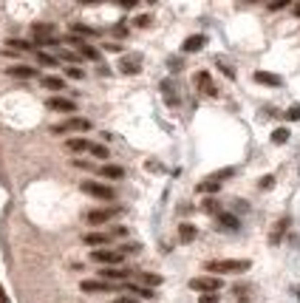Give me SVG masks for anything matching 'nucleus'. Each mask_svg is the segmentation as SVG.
<instances>
[{
	"label": "nucleus",
	"instance_id": "nucleus-36",
	"mask_svg": "<svg viewBox=\"0 0 300 303\" xmlns=\"http://www.w3.org/2000/svg\"><path fill=\"white\" fill-rule=\"evenodd\" d=\"M167 66H170V71H182V60H179V57H170Z\"/></svg>",
	"mask_w": 300,
	"mask_h": 303
},
{
	"label": "nucleus",
	"instance_id": "nucleus-10",
	"mask_svg": "<svg viewBox=\"0 0 300 303\" xmlns=\"http://www.w3.org/2000/svg\"><path fill=\"white\" fill-rule=\"evenodd\" d=\"M204 46H207V37H204V34H190V37L184 40L182 49H184V54H193V51H201Z\"/></svg>",
	"mask_w": 300,
	"mask_h": 303
},
{
	"label": "nucleus",
	"instance_id": "nucleus-24",
	"mask_svg": "<svg viewBox=\"0 0 300 303\" xmlns=\"http://www.w3.org/2000/svg\"><path fill=\"white\" fill-rule=\"evenodd\" d=\"M128 292L131 295H136V298H153V289H148V286H133V284H128Z\"/></svg>",
	"mask_w": 300,
	"mask_h": 303
},
{
	"label": "nucleus",
	"instance_id": "nucleus-40",
	"mask_svg": "<svg viewBox=\"0 0 300 303\" xmlns=\"http://www.w3.org/2000/svg\"><path fill=\"white\" fill-rule=\"evenodd\" d=\"M136 26H139V29H145V26H150V17H148V15L136 17Z\"/></svg>",
	"mask_w": 300,
	"mask_h": 303
},
{
	"label": "nucleus",
	"instance_id": "nucleus-9",
	"mask_svg": "<svg viewBox=\"0 0 300 303\" xmlns=\"http://www.w3.org/2000/svg\"><path fill=\"white\" fill-rule=\"evenodd\" d=\"M119 68H122V74H139L142 71V54H125Z\"/></svg>",
	"mask_w": 300,
	"mask_h": 303
},
{
	"label": "nucleus",
	"instance_id": "nucleus-33",
	"mask_svg": "<svg viewBox=\"0 0 300 303\" xmlns=\"http://www.w3.org/2000/svg\"><path fill=\"white\" fill-rule=\"evenodd\" d=\"M88 151L94 153V156H97V159H108V151H105V148H102V145H91V148H88Z\"/></svg>",
	"mask_w": 300,
	"mask_h": 303
},
{
	"label": "nucleus",
	"instance_id": "nucleus-41",
	"mask_svg": "<svg viewBox=\"0 0 300 303\" xmlns=\"http://www.w3.org/2000/svg\"><path fill=\"white\" fill-rule=\"evenodd\" d=\"M74 165H77V168H85V170H94V165H91V162H85V159H77Z\"/></svg>",
	"mask_w": 300,
	"mask_h": 303
},
{
	"label": "nucleus",
	"instance_id": "nucleus-31",
	"mask_svg": "<svg viewBox=\"0 0 300 303\" xmlns=\"http://www.w3.org/2000/svg\"><path fill=\"white\" fill-rule=\"evenodd\" d=\"M216 66L221 68V71H224V74H227V77H230V80H235V68L230 66V63H224V60H216Z\"/></svg>",
	"mask_w": 300,
	"mask_h": 303
},
{
	"label": "nucleus",
	"instance_id": "nucleus-19",
	"mask_svg": "<svg viewBox=\"0 0 300 303\" xmlns=\"http://www.w3.org/2000/svg\"><path fill=\"white\" fill-rule=\"evenodd\" d=\"M77 51H80V57H85V60H100V51L94 49V46H88L85 40L77 43Z\"/></svg>",
	"mask_w": 300,
	"mask_h": 303
},
{
	"label": "nucleus",
	"instance_id": "nucleus-16",
	"mask_svg": "<svg viewBox=\"0 0 300 303\" xmlns=\"http://www.w3.org/2000/svg\"><path fill=\"white\" fill-rule=\"evenodd\" d=\"M6 71H9L12 77H17V80H32L34 74H37V71L29 68V66H12V68H6Z\"/></svg>",
	"mask_w": 300,
	"mask_h": 303
},
{
	"label": "nucleus",
	"instance_id": "nucleus-6",
	"mask_svg": "<svg viewBox=\"0 0 300 303\" xmlns=\"http://www.w3.org/2000/svg\"><path fill=\"white\" fill-rule=\"evenodd\" d=\"M80 190H83L85 196H94V199H100V202H114V187L108 185H100V182H83L80 185Z\"/></svg>",
	"mask_w": 300,
	"mask_h": 303
},
{
	"label": "nucleus",
	"instance_id": "nucleus-34",
	"mask_svg": "<svg viewBox=\"0 0 300 303\" xmlns=\"http://www.w3.org/2000/svg\"><path fill=\"white\" fill-rule=\"evenodd\" d=\"M57 51H60V60H68V63H74V60H77V54H74V51L60 49V46H57Z\"/></svg>",
	"mask_w": 300,
	"mask_h": 303
},
{
	"label": "nucleus",
	"instance_id": "nucleus-7",
	"mask_svg": "<svg viewBox=\"0 0 300 303\" xmlns=\"http://www.w3.org/2000/svg\"><path fill=\"white\" fill-rule=\"evenodd\" d=\"M91 258L97 261V264H105V267H114V264H119L125 255L119 252V250H94L91 252Z\"/></svg>",
	"mask_w": 300,
	"mask_h": 303
},
{
	"label": "nucleus",
	"instance_id": "nucleus-37",
	"mask_svg": "<svg viewBox=\"0 0 300 303\" xmlns=\"http://www.w3.org/2000/svg\"><path fill=\"white\" fill-rule=\"evenodd\" d=\"M216 199H207V202H204V207H201V210H204V213H216Z\"/></svg>",
	"mask_w": 300,
	"mask_h": 303
},
{
	"label": "nucleus",
	"instance_id": "nucleus-20",
	"mask_svg": "<svg viewBox=\"0 0 300 303\" xmlns=\"http://www.w3.org/2000/svg\"><path fill=\"white\" fill-rule=\"evenodd\" d=\"M43 88H49V91H68L63 77H43Z\"/></svg>",
	"mask_w": 300,
	"mask_h": 303
},
{
	"label": "nucleus",
	"instance_id": "nucleus-45",
	"mask_svg": "<svg viewBox=\"0 0 300 303\" xmlns=\"http://www.w3.org/2000/svg\"><path fill=\"white\" fill-rule=\"evenodd\" d=\"M111 303H136V298H128L125 295V298H117V301H111Z\"/></svg>",
	"mask_w": 300,
	"mask_h": 303
},
{
	"label": "nucleus",
	"instance_id": "nucleus-1",
	"mask_svg": "<svg viewBox=\"0 0 300 303\" xmlns=\"http://www.w3.org/2000/svg\"><path fill=\"white\" fill-rule=\"evenodd\" d=\"M252 267V261L247 258H224V261H207L204 269L207 272H218V275H238V272H247Z\"/></svg>",
	"mask_w": 300,
	"mask_h": 303
},
{
	"label": "nucleus",
	"instance_id": "nucleus-12",
	"mask_svg": "<svg viewBox=\"0 0 300 303\" xmlns=\"http://www.w3.org/2000/svg\"><path fill=\"white\" fill-rule=\"evenodd\" d=\"M100 278L102 281H125V278H131V269H111V267H105V269L100 272Z\"/></svg>",
	"mask_w": 300,
	"mask_h": 303
},
{
	"label": "nucleus",
	"instance_id": "nucleus-28",
	"mask_svg": "<svg viewBox=\"0 0 300 303\" xmlns=\"http://www.w3.org/2000/svg\"><path fill=\"white\" fill-rule=\"evenodd\" d=\"M142 281L148 284V289H153V286H159V284H162V275H150V272H145V275H142Z\"/></svg>",
	"mask_w": 300,
	"mask_h": 303
},
{
	"label": "nucleus",
	"instance_id": "nucleus-13",
	"mask_svg": "<svg viewBox=\"0 0 300 303\" xmlns=\"http://www.w3.org/2000/svg\"><path fill=\"white\" fill-rule=\"evenodd\" d=\"M255 83L272 85V88H281V77H278V74H269V71H255Z\"/></svg>",
	"mask_w": 300,
	"mask_h": 303
},
{
	"label": "nucleus",
	"instance_id": "nucleus-38",
	"mask_svg": "<svg viewBox=\"0 0 300 303\" xmlns=\"http://www.w3.org/2000/svg\"><path fill=\"white\" fill-rule=\"evenodd\" d=\"M286 117L292 119V122H298V119H300V108H298V105H295V108H289V111H286Z\"/></svg>",
	"mask_w": 300,
	"mask_h": 303
},
{
	"label": "nucleus",
	"instance_id": "nucleus-43",
	"mask_svg": "<svg viewBox=\"0 0 300 303\" xmlns=\"http://www.w3.org/2000/svg\"><path fill=\"white\" fill-rule=\"evenodd\" d=\"M235 204V210H238V213H247V210H250V207H247V202H233Z\"/></svg>",
	"mask_w": 300,
	"mask_h": 303
},
{
	"label": "nucleus",
	"instance_id": "nucleus-42",
	"mask_svg": "<svg viewBox=\"0 0 300 303\" xmlns=\"http://www.w3.org/2000/svg\"><path fill=\"white\" fill-rule=\"evenodd\" d=\"M114 34H117V37H125V34H128V26H122V23H119L117 29H114Z\"/></svg>",
	"mask_w": 300,
	"mask_h": 303
},
{
	"label": "nucleus",
	"instance_id": "nucleus-17",
	"mask_svg": "<svg viewBox=\"0 0 300 303\" xmlns=\"http://www.w3.org/2000/svg\"><path fill=\"white\" fill-rule=\"evenodd\" d=\"M66 148L71 153H83V151H88V148H91V142H88V139H83V136H77V139H68Z\"/></svg>",
	"mask_w": 300,
	"mask_h": 303
},
{
	"label": "nucleus",
	"instance_id": "nucleus-27",
	"mask_svg": "<svg viewBox=\"0 0 300 303\" xmlns=\"http://www.w3.org/2000/svg\"><path fill=\"white\" fill-rule=\"evenodd\" d=\"M272 142H275V145H286V142H289V128H278V131L272 134Z\"/></svg>",
	"mask_w": 300,
	"mask_h": 303
},
{
	"label": "nucleus",
	"instance_id": "nucleus-26",
	"mask_svg": "<svg viewBox=\"0 0 300 303\" xmlns=\"http://www.w3.org/2000/svg\"><path fill=\"white\" fill-rule=\"evenodd\" d=\"M6 46H9V49H6L9 54H12V51H29V49H32V46H29L26 40H9Z\"/></svg>",
	"mask_w": 300,
	"mask_h": 303
},
{
	"label": "nucleus",
	"instance_id": "nucleus-8",
	"mask_svg": "<svg viewBox=\"0 0 300 303\" xmlns=\"http://www.w3.org/2000/svg\"><path fill=\"white\" fill-rule=\"evenodd\" d=\"M46 105H49L51 111H60V114H74L77 111V102L68 100V97H51Z\"/></svg>",
	"mask_w": 300,
	"mask_h": 303
},
{
	"label": "nucleus",
	"instance_id": "nucleus-5",
	"mask_svg": "<svg viewBox=\"0 0 300 303\" xmlns=\"http://www.w3.org/2000/svg\"><path fill=\"white\" fill-rule=\"evenodd\" d=\"M230 176H235V168H224V170H218V173H213V176H207L196 190L199 193H216V190H221L224 179H230Z\"/></svg>",
	"mask_w": 300,
	"mask_h": 303
},
{
	"label": "nucleus",
	"instance_id": "nucleus-11",
	"mask_svg": "<svg viewBox=\"0 0 300 303\" xmlns=\"http://www.w3.org/2000/svg\"><path fill=\"white\" fill-rule=\"evenodd\" d=\"M83 241L88 247H105V244H111V233H85Z\"/></svg>",
	"mask_w": 300,
	"mask_h": 303
},
{
	"label": "nucleus",
	"instance_id": "nucleus-39",
	"mask_svg": "<svg viewBox=\"0 0 300 303\" xmlns=\"http://www.w3.org/2000/svg\"><path fill=\"white\" fill-rule=\"evenodd\" d=\"M218 301H221L218 295H201L199 298V303H218Z\"/></svg>",
	"mask_w": 300,
	"mask_h": 303
},
{
	"label": "nucleus",
	"instance_id": "nucleus-44",
	"mask_svg": "<svg viewBox=\"0 0 300 303\" xmlns=\"http://www.w3.org/2000/svg\"><path fill=\"white\" fill-rule=\"evenodd\" d=\"M125 233H128L125 227H114V230H111V238H114V236H125Z\"/></svg>",
	"mask_w": 300,
	"mask_h": 303
},
{
	"label": "nucleus",
	"instance_id": "nucleus-35",
	"mask_svg": "<svg viewBox=\"0 0 300 303\" xmlns=\"http://www.w3.org/2000/svg\"><path fill=\"white\" fill-rule=\"evenodd\" d=\"M247 292H250L247 286H235V295H238V301H244V303L250 301V295H247Z\"/></svg>",
	"mask_w": 300,
	"mask_h": 303
},
{
	"label": "nucleus",
	"instance_id": "nucleus-4",
	"mask_svg": "<svg viewBox=\"0 0 300 303\" xmlns=\"http://www.w3.org/2000/svg\"><path fill=\"white\" fill-rule=\"evenodd\" d=\"M190 289H193V292H201V295H218V292H221V278H216V275L193 278V281H190Z\"/></svg>",
	"mask_w": 300,
	"mask_h": 303
},
{
	"label": "nucleus",
	"instance_id": "nucleus-47",
	"mask_svg": "<svg viewBox=\"0 0 300 303\" xmlns=\"http://www.w3.org/2000/svg\"><path fill=\"white\" fill-rule=\"evenodd\" d=\"M292 12H295V17H300V3H295V6H292Z\"/></svg>",
	"mask_w": 300,
	"mask_h": 303
},
{
	"label": "nucleus",
	"instance_id": "nucleus-3",
	"mask_svg": "<svg viewBox=\"0 0 300 303\" xmlns=\"http://www.w3.org/2000/svg\"><path fill=\"white\" fill-rule=\"evenodd\" d=\"M122 213H125V207L114 204V207H100V210H91V213H85V219H88V224L100 227V224H108L111 219H117V216H122Z\"/></svg>",
	"mask_w": 300,
	"mask_h": 303
},
{
	"label": "nucleus",
	"instance_id": "nucleus-18",
	"mask_svg": "<svg viewBox=\"0 0 300 303\" xmlns=\"http://www.w3.org/2000/svg\"><path fill=\"white\" fill-rule=\"evenodd\" d=\"M218 224H221L224 230H238V227H241V221L235 219L233 213H218Z\"/></svg>",
	"mask_w": 300,
	"mask_h": 303
},
{
	"label": "nucleus",
	"instance_id": "nucleus-15",
	"mask_svg": "<svg viewBox=\"0 0 300 303\" xmlns=\"http://www.w3.org/2000/svg\"><path fill=\"white\" fill-rule=\"evenodd\" d=\"M196 83H199V88L207 94V97H216V94H218L216 88H213V83H210V74H207V71H201L199 77H196Z\"/></svg>",
	"mask_w": 300,
	"mask_h": 303
},
{
	"label": "nucleus",
	"instance_id": "nucleus-14",
	"mask_svg": "<svg viewBox=\"0 0 300 303\" xmlns=\"http://www.w3.org/2000/svg\"><path fill=\"white\" fill-rule=\"evenodd\" d=\"M80 286H83V292H111L114 284H108V281H83Z\"/></svg>",
	"mask_w": 300,
	"mask_h": 303
},
{
	"label": "nucleus",
	"instance_id": "nucleus-29",
	"mask_svg": "<svg viewBox=\"0 0 300 303\" xmlns=\"http://www.w3.org/2000/svg\"><path fill=\"white\" fill-rule=\"evenodd\" d=\"M37 60H40L43 66H49V68H54V66H57V60H54L51 54H46V51H37Z\"/></svg>",
	"mask_w": 300,
	"mask_h": 303
},
{
	"label": "nucleus",
	"instance_id": "nucleus-21",
	"mask_svg": "<svg viewBox=\"0 0 300 303\" xmlns=\"http://www.w3.org/2000/svg\"><path fill=\"white\" fill-rule=\"evenodd\" d=\"M71 32H74V37H97V29H91L85 23H71Z\"/></svg>",
	"mask_w": 300,
	"mask_h": 303
},
{
	"label": "nucleus",
	"instance_id": "nucleus-30",
	"mask_svg": "<svg viewBox=\"0 0 300 303\" xmlns=\"http://www.w3.org/2000/svg\"><path fill=\"white\" fill-rule=\"evenodd\" d=\"M66 77H71V80H83L85 71H83V68H77V66H68L66 68Z\"/></svg>",
	"mask_w": 300,
	"mask_h": 303
},
{
	"label": "nucleus",
	"instance_id": "nucleus-32",
	"mask_svg": "<svg viewBox=\"0 0 300 303\" xmlns=\"http://www.w3.org/2000/svg\"><path fill=\"white\" fill-rule=\"evenodd\" d=\"M272 185H275V176H261V182H258L261 190H272Z\"/></svg>",
	"mask_w": 300,
	"mask_h": 303
},
{
	"label": "nucleus",
	"instance_id": "nucleus-2",
	"mask_svg": "<svg viewBox=\"0 0 300 303\" xmlns=\"http://www.w3.org/2000/svg\"><path fill=\"white\" fill-rule=\"evenodd\" d=\"M85 131H91V119L85 117H71L66 122H60V125H54L51 128V134L60 136V134H85Z\"/></svg>",
	"mask_w": 300,
	"mask_h": 303
},
{
	"label": "nucleus",
	"instance_id": "nucleus-23",
	"mask_svg": "<svg viewBox=\"0 0 300 303\" xmlns=\"http://www.w3.org/2000/svg\"><path fill=\"white\" fill-rule=\"evenodd\" d=\"M193 238H196V227H193V224H182V227H179V241H182V244H190Z\"/></svg>",
	"mask_w": 300,
	"mask_h": 303
},
{
	"label": "nucleus",
	"instance_id": "nucleus-22",
	"mask_svg": "<svg viewBox=\"0 0 300 303\" xmlns=\"http://www.w3.org/2000/svg\"><path fill=\"white\" fill-rule=\"evenodd\" d=\"M100 173L105 176V179H122V176H125V170L119 168V165H102Z\"/></svg>",
	"mask_w": 300,
	"mask_h": 303
},
{
	"label": "nucleus",
	"instance_id": "nucleus-48",
	"mask_svg": "<svg viewBox=\"0 0 300 303\" xmlns=\"http://www.w3.org/2000/svg\"><path fill=\"white\" fill-rule=\"evenodd\" d=\"M298 301H300V286H298Z\"/></svg>",
	"mask_w": 300,
	"mask_h": 303
},
{
	"label": "nucleus",
	"instance_id": "nucleus-46",
	"mask_svg": "<svg viewBox=\"0 0 300 303\" xmlns=\"http://www.w3.org/2000/svg\"><path fill=\"white\" fill-rule=\"evenodd\" d=\"M0 303H9V298H6V292H3V286H0Z\"/></svg>",
	"mask_w": 300,
	"mask_h": 303
},
{
	"label": "nucleus",
	"instance_id": "nucleus-25",
	"mask_svg": "<svg viewBox=\"0 0 300 303\" xmlns=\"http://www.w3.org/2000/svg\"><path fill=\"white\" fill-rule=\"evenodd\" d=\"M286 227H289V219H281L278 224H275V233H272V244H278V241H281V236L286 233Z\"/></svg>",
	"mask_w": 300,
	"mask_h": 303
}]
</instances>
